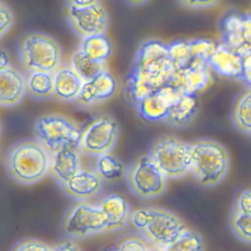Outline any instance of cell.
Masks as SVG:
<instances>
[{"label": "cell", "mask_w": 251, "mask_h": 251, "mask_svg": "<svg viewBox=\"0 0 251 251\" xmlns=\"http://www.w3.org/2000/svg\"><path fill=\"white\" fill-rule=\"evenodd\" d=\"M174 71L166 43L157 39L142 42L124 80L126 98L134 105L149 93L166 85Z\"/></svg>", "instance_id": "6da1fadb"}, {"label": "cell", "mask_w": 251, "mask_h": 251, "mask_svg": "<svg viewBox=\"0 0 251 251\" xmlns=\"http://www.w3.org/2000/svg\"><path fill=\"white\" fill-rule=\"evenodd\" d=\"M189 173L197 182L211 187L221 183L229 171L230 157L226 148L209 138L196 139L189 143Z\"/></svg>", "instance_id": "7a4b0ae2"}, {"label": "cell", "mask_w": 251, "mask_h": 251, "mask_svg": "<svg viewBox=\"0 0 251 251\" xmlns=\"http://www.w3.org/2000/svg\"><path fill=\"white\" fill-rule=\"evenodd\" d=\"M50 154L37 141L22 140L10 147L5 158L9 176L21 184H33L49 173Z\"/></svg>", "instance_id": "3957f363"}, {"label": "cell", "mask_w": 251, "mask_h": 251, "mask_svg": "<svg viewBox=\"0 0 251 251\" xmlns=\"http://www.w3.org/2000/svg\"><path fill=\"white\" fill-rule=\"evenodd\" d=\"M128 222L154 249L165 250L186 226L172 211L158 207L140 208L129 214Z\"/></svg>", "instance_id": "277c9868"}, {"label": "cell", "mask_w": 251, "mask_h": 251, "mask_svg": "<svg viewBox=\"0 0 251 251\" xmlns=\"http://www.w3.org/2000/svg\"><path fill=\"white\" fill-rule=\"evenodd\" d=\"M23 68L26 71L54 73L62 65V49L58 41L44 33L30 32L23 36L19 45Z\"/></svg>", "instance_id": "5b68a950"}, {"label": "cell", "mask_w": 251, "mask_h": 251, "mask_svg": "<svg viewBox=\"0 0 251 251\" xmlns=\"http://www.w3.org/2000/svg\"><path fill=\"white\" fill-rule=\"evenodd\" d=\"M36 141L49 154L68 147H78L81 128L71 118L61 114L38 117L33 125Z\"/></svg>", "instance_id": "8992f818"}, {"label": "cell", "mask_w": 251, "mask_h": 251, "mask_svg": "<svg viewBox=\"0 0 251 251\" xmlns=\"http://www.w3.org/2000/svg\"><path fill=\"white\" fill-rule=\"evenodd\" d=\"M148 156L167 178H180L189 174V143L165 134L151 146Z\"/></svg>", "instance_id": "52a82bcc"}, {"label": "cell", "mask_w": 251, "mask_h": 251, "mask_svg": "<svg viewBox=\"0 0 251 251\" xmlns=\"http://www.w3.org/2000/svg\"><path fill=\"white\" fill-rule=\"evenodd\" d=\"M106 225L107 217L98 205L78 201L66 212L62 230L70 238L80 239L104 232Z\"/></svg>", "instance_id": "ba28073f"}, {"label": "cell", "mask_w": 251, "mask_h": 251, "mask_svg": "<svg viewBox=\"0 0 251 251\" xmlns=\"http://www.w3.org/2000/svg\"><path fill=\"white\" fill-rule=\"evenodd\" d=\"M125 174L131 193L141 199L156 198L166 191L167 177L148 155L135 160Z\"/></svg>", "instance_id": "9c48e42d"}, {"label": "cell", "mask_w": 251, "mask_h": 251, "mask_svg": "<svg viewBox=\"0 0 251 251\" xmlns=\"http://www.w3.org/2000/svg\"><path fill=\"white\" fill-rule=\"evenodd\" d=\"M119 135V126L110 116L94 119L84 129H81L78 149L88 156H98L110 152L115 146Z\"/></svg>", "instance_id": "30bf717a"}, {"label": "cell", "mask_w": 251, "mask_h": 251, "mask_svg": "<svg viewBox=\"0 0 251 251\" xmlns=\"http://www.w3.org/2000/svg\"><path fill=\"white\" fill-rule=\"evenodd\" d=\"M67 20L72 29L81 38L105 33L109 25L108 12L99 1L83 7L68 6Z\"/></svg>", "instance_id": "8fae6325"}, {"label": "cell", "mask_w": 251, "mask_h": 251, "mask_svg": "<svg viewBox=\"0 0 251 251\" xmlns=\"http://www.w3.org/2000/svg\"><path fill=\"white\" fill-rule=\"evenodd\" d=\"M222 43L238 54L251 52L250 14L228 13L221 21Z\"/></svg>", "instance_id": "7c38bea8"}, {"label": "cell", "mask_w": 251, "mask_h": 251, "mask_svg": "<svg viewBox=\"0 0 251 251\" xmlns=\"http://www.w3.org/2000/svg\"><path fill=\"white\" fill-rule=\"evenodd\" d=\"M212 81V73L207 63L192 58L185 67L174 71L167 84L185 94L203 91Z\"/></svg>", "instance_id": "4fadbf2b"}, {"label": "cell", "mask_w": 251, "mask_h": 251, "mask_svg": "<svg viewBox=\"0 0 251 251\" xmlns=\"http://www.w3.org/2000/svg\"><path fill=\"white\" fill-rule=\"evenodd\" d=\"M183 93L170 84H166L136 102L135 107L139 116L147 121H164L171 106L176 103Z\"/></svg>", "instance_id": "5bb4252c"}, {"label": "cell", "mask_w": 251, "mask_h": 251, "mask_svg": "<svg viewBox=\"0 0 251 251\" xmlns=\"http://www.w3.org/2000/svg\"><path fill=\"white\" fill-rule=\"evenodd\" d=\"M117 82L114 75L106 69L91 79L84 80L75 102L88 108L110 99L116 92Z\"/></svg>", "instance_id": "9a60e30c"}, {"label": "cell", "mask_w": 251, "mask_h": 251, "mask_svg": "<svg viewBox=\"0 0 251 251\" xmlns=\"http://www.w3.org/2000/svg\"><path fill=\"white\" fill-rule=\"evenodd\" d=\"M103 178L95 170L80 169L61 185L63 191L77 201H87L95 197L103 187Z\"/></svg>", "instance_id": "2e32d148"}, {"label": "cell", "mask_w": 251, "mask_h": 251, "mask_svg": "<svg viewBox=\"0 0 251 251\" xmlns=\"http://www.w3.org/2000/svg\"><path fill=\"white\" fill-rule=\"evenodd\" d=\"M211 72L218 75L231 79H241L242 56L225 44L218 43L215 51L207 61Z\"/></svg>", "instance_id": "e0dca14e"}, {"label": "cell", "mask_w": 251, "mask_h": 251, "mask_svg": "<svg viewBox=\"0 0 251 251\" xmlns=\"http://www.w3.org/2000/svg\"><path fill=\"white\" fill-rule=\"evenodd\" d=\"M81 169L78 147H68L50 154L49 173L61 186Z\"/></svg>", "instance_id": "ac0fdd59"}, {"label": "cell", "mask_w": 251, "mask_h": 251, "mask_svg": "<svg viewBox=\"0 0 251 251\" xmlns=\"http://www.w3.org/2000/svg\"><path fill=\"white\" fill-rule=\"evenodd\" d=\"M53 97L61 102H75L81 89L83 79L69 66H60L54 73Z\"/></svg>", "instance_id": "d6986e66"}, {"label": "cell", "mask_w": 251, "mask_h": 251, "mask_svg": "<svg viewBox=\"0 0 251 251\" xmlns=\"http://www.w3.org/2000/svg\"><path fill=\"white\" fill-rule=\"evenodd\" d=\"M25 94V77L16 68L9 66L0 71V105L13 107Z\"/></svg>", "instance_id": "ffe728a7"}, {"label": "cell", "mask_w": 251, "mask_h": 251, "mask_svg": "<svg viewBox=\"0 0 251 251\" xmlns=\"http://www.w3.org/2000/svg\"><path fill=\"white\" fill-rule=\"evenodd\" d=\"M97 205L107 217L105 231L119 230L128 222L130 208L124 196L112 193L105 196Z\"/></svg>", "instance_id": "44dd1931"}, {"label": "cell", "mask_w": 251, "mask_h": 251, "mask_svg": "<svg viewBox=\"0 0 251 251\" xmlns=\"http://www.w3.org/2000/svg\"><path fill=\"white\" fill-rule=\"evenodd\" d=\"M198 110V93H185L171 106L163 122L175 127H186L194 120Z\"/></svg>", "instance_id": "7402d4cb"}, {"label": "cell", "mask_w": 251, "mask_h": 251, "mask_svg": "<svg viewBox=\"0 0 251 251\" xmlns=\"http://www.w3.org/2000/svg\"><path fill=\"white\" fill-rule=\"evenodd\" d=\"M78 50L87 58L106 64L112 54V43L105 33L89 35L81 38Z\"/></svg>", "instance_id": "603a6c76"}, {"label": "cell", "mask_w": 251, "mask_h": 251, "mask_svg": "<svg viewBox=\"0 0 251 251\" xmlns=\"http://www.w3.org/2000/svg\"><path fill=\"white\" fill-rule=\"evenodd\" d=\"M25 93L35 99H47L53 97L54 78L53 73L29 71L26 72Z\"/></svg>", "instance_id": "cb8c5ba5"}, {"label": "cell", "mask_w": 251, "mask_h": 251, "mask_svg": "<svg viewBox=\"0 0 251 251\" xmlns=\"http://www.w3.org/2000/svg\"><path fill=\"white\" fill-rule=\"evenodd\" d=\"M231 122L243 133H251V92L247 88L238 95L231 109Z\"/></svg>", "instance_id": "d4e9b609"}, {"label": "cell", "mask_w": 251, "mask_h": 251, "mask_svg": "<svg viewBox=\"0 0 251 251\" xmlns=\"http://www.w3.org/2000/svg\"><path fill=\"white\" fill-rule=\"evenodd\" d=\"M97 174L107 181L120 179L126 173L124 164L109 152L96 156L95 169Z\"/></svg>", "instance_id": "484cf974"}, {"label": "cell", "mask_w": 251, "mask_h": 251, "mask_svg": "<svg viewBox=\"0 0 251 251\" xmlns=\"http://www.w3.org/2000/svg\"><path fill=\"white\" fill-rule=\"evenodd\" d=\"M205 249V242L202 235L187 226L166 246L167 251H201Z\"/></svg>", "instance_id": "4316f807"}, {"label": "cell", "mask_w": 251, "mask_h": 251, "mask_svg": "<svg viewBox=\"0 0 251 251\" xmlns=\"http://www.w3.org/2000/svg\"><path fill=\"white\" fill-rule=\"evenodd\" d=\"M70 66L76 72L83 81L91 79L99 73L107 69L106 64L97 63L87 58L78 49L72 55Z\"/></svg>", "instance_id": "83f0119b"}, {"label": "cell", "mask_w": 251, "mask_h": 251, "mask_svg": "<svg viewBox=\"0 0 251 251\" xmlns=\"http://www.w3.org/2000/svg\"><path fill=\"white\" fill-rule=\"evenodd\" d=\"M228 225L233 234L242 242L251 243V215L231 211Z\"/></svg>", "instance_id": "f1b7e54d"}, {"label": "cell", "mask_w": 251, "mask_h": 251, "mask_svg": "<svg viewBox=\"0 0 251 251\" xmlns=\"http://www.w3.org/2000/svg\"><path fill=\"white\" fill-rule=\"evenodd\" d=\"M167 52L175 70L185 67L192 59L188 40H176L168 43Z\"/></svg>", "instance_id": "f546056e"}, {"label": "cell", "mask_w": 251, "mask_h": 251, "mask_svg": "<svg viewBox=\"0 0 251 251\" xmlns=\"http://www.w3.org/2000/svg\"><path fill=\"white\" fill-rule=\"evenodd\" d=\"M188 42L192 58L199 59L205 63H207L218 44L210 39H193L188 40Z\"/></svg>", "instance_id": "4dcf8cb0"}, {"label": "cell", "mask_w": 251, "mask_h": 251, "mask_svg": "<svg viewBox=\"0 0 251 251\" xmlns=\"http://www.w3.org/2000/svg\"><path fill=\"white\" fill-rule=\"evenodd\" d=\"M116 249L121 251H144L152 250L154 247L145 239L138 237H128L121 241Z\"/></svg>", "instance_id": "1f68e13d"}, {"label": "cell", "mask_w": 251, "mask_h": 251, "mask_svg": "<svg viewBox=\"0 0 251 251\" xmlns=\"http://www.w3.org/2000/svg\"><path fill=\"white\" fill-rule=\"evenodd\" d=\"M12 249L17 251H50L52 250V246L40 239L27 238L16 243Z\"/></svg>", "instance_id": "d6a6232c"}, {"label": "cell", "mask_w": 251, "mask_h": 251, "mask_svg": "<svg viewBox=\"0 0 251 251\" xmlns=\"http://www.w3.org/2000/svg\"><path fill=\"white\" fill-rule=\"evenodd\" d=\"M232 210L251 215V191L249 188H245L237 194L233 202Z\"/></svg>", "instance_id": "836d02e7"}, {"label": "cell", "mask_w": 251, "mask_h": 251, "mask_svg": "<svg viewBox=\"0 0 251 251\" xmlns=\"http://www.w3.org/2000/svg\"><path fill=\"white\" fill-rule=\"evenodd\" d=\"M14 24V15L10 8L0 3V38L4 36Z\"/></svg>", "instance_id": "e575fe53"}, {"label": "cell", "mask_w": 251, "mask_h": 251, "mask_svg": "<svg viewBox=\"0 0 251 251\" xmlns=\"http://www.w3.org/2000/svg\"><path fill=\"white\" fill-rule=\"evenodd\" d=\"M179 3L188 9H207L217 5L219 0H178Z\"/></svg>", "instance_id": "d590c367"}, {"label": "cell", "mask_w": 251, "mask_h": 251, "mask_svg": "<svg viewBox=\"0 0 251 251\" xmlns=\"http://www.w3.org/2000/svg\"><path fill=\"white\" fill-rule=\"evenodd\" d=\"M52 250L77 251V250H81V247L77 244V242H75L74 240V238H72V239H68V240H65L63 242L57 243L55 246L52 247Z\"/></svg>", "instance_id": "8d00e7d4"}, {"label": "cell", "mask_w": 251, "mask_h": 251, "mask_svg": "<svg viewBox=\"0 0 251 251\" xmlns=\"http://www.w3.org/2000/svg\"><path fill=\"white\" fill-rule=\"evenodd\" d=\"M99 0H68L69 6H75V7H83L94 4Z\"/></svg>", "instance_id": "74e56055"}, {"label": "cell", "mask_w": 251, "mask_h": 251, "mask_svg": "<svg viewBox=\"0 0 251 251\" xmlns=\"http://www.w3.org/2000/svg\"><path fill=\"white\" fill-rule=\"evenodd\" d=\"M9 66H11V64L7 52L0 49V71L8 68Z\"/></svg>", "instance_id": "f35d334b"}, {"label": "cell", "mask_w": 251, "mask_h": 251, "mask_svg": "<svg viewBox=\"0 0 251 251\" xmlns=\"http://www.w3.org/2000/svg\"><path fill=\"white\" fill-rule=\"evenodd\" d=\"M128 4L130 5H134V6H138V5H142L145 2H147L148 0H126Z\"/></svg>", "instance_id": "ab89813d"}, {"label": "cell", "mask_w": 251, "mask_h": 251, "mask_svg": "<svg viewBox=\"0 0 251 251\" xmlns=\"http://www.w3.org/2000/svg\"><path fill=\"white\" fill-rule=\"evenodd\" d=\"M0 3H1V2H0Z\"/></svg>", "instance_id": "60d3db41"}]
</instances>
